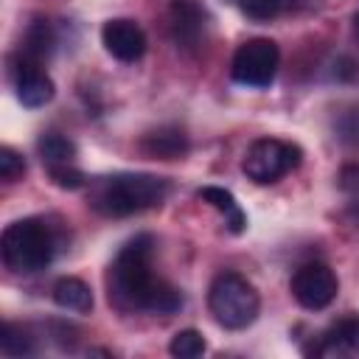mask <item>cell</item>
Returning <instances> with one entry per match:
<instances>
[{
	"instance_id": "6",
	"label": "cell",
	"mask_w": 359,
	"mask_h": 359,
	"mask_svg": "<svg viewBox=\"0 0 359 359\" xmlns=\"http://www.w3.org/2000/svg\"><path fill=\"white\" fill-rule=\"evenodd\" d=\"M278 65H280L278 42H272L266 36H255V39H247L236 48L233 62H230V76L241 87L264 90L275 81Z\"/></svg>"
},
{
	"instance_id": "22",
	"label": "cell",
	"mask_w": 359,
	"mask_h": 359,
	"mask_svg": "<svg viewBox=\"0 0 359 359\" xmlns=\"http://www.w3.org/2000/svg\"><path fill=\"white\" fill-rule=\"evenodd\" d=\"M48 337L62 348V351H73L76 339H79V328L67 320H50L48 323Z\"/></svg>"
},
{
	"instance_id": "11",
	"label": "cell",
	"mask_w": 359,
	"mask_h": 359,
	"mask_svg": "<svg viewBox=\"0 0 359 359\" xmlns=\"http://www.w3.org/2000/svg\"><path fill=\"white\" fill-rule=\"evenodd\" d=\"M356 351H359V311H348L339 320H334L331 325H325L309 348V353L325 356V359L351 356Z\"/></svg>"
},
{
	"instance_id": "13",
	"label": "cell",
	"mask_w": 359,
	"mask_h": 359,
	"mask_svg": "<svg viewBox=\"0 0 359 359\" xmlns=\"http://www.w3.org/2000/svg\"><path fill=\"white\" fill-rule=\"evenodd\" d=\"M56 45H59L56 25H53L48 17H34V20L28 22L25 34H22V42H20L17 53H22V56H28V59L45 65V62L53 56Z\"/></svg>"
},
{
	"instance_id": "19",
	"label": "cell",
	"mask_w": 359,
	"mask_h": 359,
	"mask_svg": "<svg viewBox=\"0 0 359 359\" xmlns=\"http://www.w3.org/2000/svg\"><path fill=\"white\" fill-rule=\"evenodd\" d=\"M230 3H233L247 20H252V22H269V20H275V17L286 14V11H292L297 0H230Z\"/></svg>"
},
{
	"instance_id": "23",
	"label": "cell",
	"mask_w": 359,
	"mask_h": 359,
	"mask_svg": "<svg viewBox=\"0 0 359 359\" xmlns=\"http://www.w3.org/2000/svg\"><path fill=\"white\" fill-rule=\"evenodd\" d=\"M339 188L348 191V194H353V196H359V165L342 168V174H339Z\"/></svg>"
},
{
	"instance_id": "21",
	"label": "cell",
	"mask_w": 359,
	"mask_h": 359,
	"mask_svg": "<svg viewBox=\"0 0 359 359\" xmlns=\"http://www.w3.org/2000/svg\"><path fill=\"white\" fill-rule=\"evenodd\" d=\"M25 157L17 151V149H11V146H3L0 149V180L3 182H17V180H22L25 177Z\"/></svg>"
},
{
	"instance_id": "4",
	"label": "cell",
	"mask_w": 359,
	"mask_h": 359,
	"mask_svg": "<svg viewBox=\"0 0 359 359\" xmlns=\"http://www.w3.org/2000/svg\"><path fill=\"white\" fill-rule=\"evenodd\" d=\"M208 311L222 328L244 331L261 314V294L244 275L224 269L208 286Z\"/></svg>"
},
{
	"instance_id": "9",
	"label": "cell",
	"mask_w": 359,
	"mask_h": 359,
	"mask_svg": "<svg viewBox=\"0 0 359 359\" xmlns=\"http://www.w3.org/2000/svg\"><path fill=\"white\" fill-rule=\"evenodd\" d=\"M165 31L171 42L194 53L208 42V11L199 0H171L165 8Z\"/></svg>"
},
{
	"instance_id": "15",
	"label": "cell",
	"mask_w": 359,
	"mask_h": 359,
	"mask_svg": "<svg viewBox=\"0 0 359 359\" xmlns=\"http://www.w3.org/2000/svg\"><path fill=\"white\" fill-rule=\"evenodd\" d=\"M196 196H199L202 202H208L210 208H216V210L224 216V224H227L230 233H236V236L244 233V227H247V216H244L241 205L236 202V196H233L230 191L216 188V185H205V188L196 191Z\"/></svg>"
},
{
	"instance_id": "20",
	"label": "cell",
	"mask_w": 359,
	"mask_h": 359,
	"mask_svg": "<svg viewBox=\"0 0 359 359\" xmlns=\"http://www.w3.org/2000/svg\"><path fill=\"white\" fill-rule=\"evenodd\" d=\"M205 351H208V342H205V337L196 328H182L168 342V353L177 356V359H196Z\"/></svg>"
},
{
	"instance_id": "16",
	"label": "cell",
	"mask_w": 359,
	"mask_h": 359,
	"mask_svg": "<svg viewBox=\"0 0 359 359\" xmlns=\"http://www.w3.org/2000/svg\"><path fill=\"white\" fill-rule=\"evenodd\" d=\"M0 351L6 356H34L39 353V334L28 323H11L6 320L0 328Z\"/></svg>"
},
{
	"instance_id": "10",
	"label": "cell",
	"mask_w": 359,
	"mask_h": 359,
	"mask_svg": "<svg viewBox=\"0 0 359 359\" xmlns=\"http://www.w3.org/2000/svg\"><path fill=\"white\" fill-rule=\"evenodd\" d=\"M101 45H104V50L112 56V59H118V62H137V59H143V53H146V31L135 22V20H129V17H115V20H107L104 25H101Z\"/></svg>"
},
{
	"instance_id": "17",
	"label": "cell",
	"mask_w": 359,
	"mask_h": 359,
	"mask_svg": "<svg viewBox=\"0 0 359 359\" xmlns=\"http://www.w3.org/2000/svg\"><path fill=\"white\" fill-rule=\"evenodd\" d=\"M36 154H39V160H42L45 168H50V165H67V163H76V160H79L76 143H73L67 135L53 132V129L39 135V140H36Z\"/></svg>"
},
{
	"instance_id": "14",
	"label": "cell",
	"mask_w": 359,
	"mask_h": 359,
	"mask_svg": "<svg viewBox=\"0 0 359 359\" xmlns=\"http://www.w3.org/2000/svg\"><path fill=\"white\" fill-rule=\"evenodd\" d=\"M50 297L65 311H76V314H90L93 311V289L81 278H73V275L59 278L50 286Z\"/></svg>"
},
{
	"instance_id": "3",
	"label": "cell",
	"mask_w": 359,
	"mask_h": 359,
	"mask_svg": "<svg viewBox=\"0 0 359 359\" xmlns=\"http://www.w3.org/2000/svg\"><path fill=\"white\" fill-rule=\"evenodd\" d=\"M62 247L59 230L45 216H25L11 222L0 236V255L14 275H36L48 269Z\"/></svg>"
},
{
	"instance_id": "7",
	"label": "cell",
	"mask_w": 359,
	"mask_h": 359,
	"mask_svg": "<svg viewBox=\"0 0 359 359\" xmlns=\"http://www.w3.org/2000/svg\"><path fill=\"white\" fill-rule=\"evenodd\" d=\"M289 292L306 311H323L337 300L339 278L337 272L323 261H306L292 272Z\"/></svg>"
},
{
	"instance_id": "5",
	"label": "cell",
	"mask_w": 359,
	"mask_h": 359,
	"mask_svg": "<svg viewBox=\"0 0 359 359\" xmlns=\"http://www.w3.org/2000/svg\"><path fill=\"white\" fill-rule=\"evenodd\" d=\"M303 163V149L280 137H258L250 143L241 160V171L255 185H272L292 174Z\"/></svg>"
},
{
	"instance_id": "12",
	"label": "cell",
	"mask_w": 359,
	"mask_h": 359,
	"mask_svg": "<svg viewBox=\"0 0 359 359\" xmlns=\"http://www.w3.org/2000/svg\"><path fill=\"white\" fill-rule=\"evenodd\" d=\"M140 154L149 160H182L191 149V140L182 126L177 123H163L151 132H146L137 143Z\"/></svg>"
},
{
	"instance_id": "1",
	"label": "cell",
	"mask_w": 359,
	"mask_h": 359,
	"mask_svg": "<svg viewBox=\"0 0 359 359\" xmlns=\"http://www.w3.org/2000/svg\"><path fill=\"white\" fill-rule=\"evenodd\" d=\"M157 241L151 233L132 236L109 261L104 286L107 300L121 314L171 317L182 309V292L154 272Z\"/></svg>"
},
{
	"instance_id": "2",
	"label": "cell",
	"mask_w": 359,
	"mask_h": 359,
	"mask_svg": "<svg viewBox=\"0 0 359 359\" xmlns=\"http://www.w3.org/2000/svg\"><path fill=\"white\" fill-rule=\"evenodd\" d=\"M171 194V180L146 171H115L87 182V205L107 219H126L160 208Z\"/></svg>"
},
{
	"instance_id": "24",
	"label": "cell",
	"mask_w": 359,
	"mask_h": 359,
	"mask_svg": "<svg viewBox=\"0 0 359 359\" xmlns=\"http://www.w3.org/2000/svg\"><path fill=\"white\" fill-rule=\"evenodd\" d=\"M353 28H356V36H359V11H356V17H353Z\"/></svg>"
},
{
	"instance_id": "8",
	"label": "cell",
	"mask_w": 359,
	"mask_h": 359,
	"mask_svg": "<svg viewBox=\"0 0 359 359\" xmlns=\"http://www.w3.org/2000/svg\"><path fill=\"white\" fill-rule=\"evenodd\" d=\"M8 79H11L17 101L25 109H39V107L50 104L53 95H56V84L45 73V65L34 62V59H28L17 50L8 56Z\"/></svg>"
},
{
	"instance_id": "18",
	"label": "cell",
	"mask_w": 359,
	"mask_h": 359,
	"mask_svg": "<svg viewBox=\"0 0 359 359\" xmlns=\"http://www.w3.org/2000/svg\"><path fill=\"white\" fill-rule=\"evenodd\" d=\"M331 129H334V137H337L342 146L359 149V101L342 104V107L334 112Z\"/></svg>"
}]
</instances>
